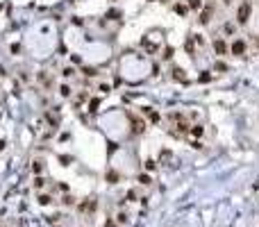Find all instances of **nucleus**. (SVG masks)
Masks as SVG:
<instances>
[{
    "label": "nucleus",
    "mask_w": 259,
    "mask_h": 227,
    "mask_svg": "<svg viewBox=\"0 0 259 227\" xmlns=\"http://www.w3.org/2000/svg\"><path fill=\"white\" fill-rule=\"evenodd\" d=\"M143 114H146V116H148L152 123H157V120H159V114H157L155 109H150V107H143Z\"/></svg>",
    "instance_id": "423d86ee"
},
{
    "label": "nucleus",
    "mask_w": 259,
    "mask_h": 227,
    "mask_svg": "<svg viewBox=\"0 0 259 227\" xmlns=\"http://www.w3.org/2000/svg\"><path fill=\"white\" fill-rule=\"evenodd\" d=\"M214 50H216L218 57H225V55H227V43H225L223 39H216V41H214Z\"/></svg>",
    "instance_id": "20e7f679"
},
{
    "label": "nucleus",
    "mask_w": 259,
    "mask_h": 227,
    "mask_svg": "<svg viewBox=\"0 0 259 227\" xmlns=\"http://www.w3.org/2000/svg\"><path fill=\"white\" fill-rule=\"evenodd\" d=\"M71 161H73V157H68V155H62L59 157V164L62 166H71Z\"/></svg>",
    "instance_id": "ddd939ff"
},
{
    "label": "nucleus",
    "mask_w": 259,
    "mask_h": 227,
    "mask_svg": "<svg viewBox=\"0 0 259 227\" xmlns=\"http://www.w3.org/2000/svg\"><path fill=\"white\" fill-rule=\"evenodd\" d=\"M173 55H175V50H173V48H166V50H164V59H170Z\"/></svg>",
    "instance_id": "4be33fe9"
},
{
    "label": "nucleus",
    "mask_w": 259,
    "mask_h": 227,
    "mask_svg": "<svg viewBox=\"0 0 259 227\" xmlns=\"http://www.w3.org/2000/svg\"><path fill=\"white\" fill-rule=\"evenodd\" d=\"M143 129H146V127H143V123H141V120H134V118H132V132H134V134H141Z\"/></svg>",
    "instance_id": "0eeeda50"
},
{
    "label": "nucleus",
    "mask_w": 259,
    "mask_h": 227,
    "mask_svg": "<svg viewBox=\"0 0 259 227\" xmlns=\"http://www.w3.org/2000/svg\"><path fill=\"white\" fill-rule=\"evenodd\" d=\"M116 223H118V225L127 223V216H125V214H118V216H116Z\"/></svg>",
    "instance_id": "412c9836"
},
{
    "label": "nucleus",
    "mask_w": 259,
    "mask_h": 227,
    "mask_svg": "<svg viewBox=\"0 0 259 227\" xmlns=\"http://www.w3.org/2000/svg\"><path fill=\"white\" fill-rule=\"evenodd\" d=\"M98 91H100V93H109V84H100Z\"/></svg>",
    "instance_id": "cd10ccee"
},
{
    "label": "nucleus",
    "mask_w": 259,
    "mask_h": 227,
    "mask_svg": "<svg viewBox=\"0 0 259 227\" xmlns=\"http://www.w3.org/2000/svg\"><path fill=\"white\" fill-rule=\"evenodd\" d=\"M186 50L193 55V50H196V48H193V39H186Z\"/></svg>",
    "instance_id": "5701e85b"
},
{
    "label": "nucleus",
    "mask_w": 259,
    "mask_h": 227,
    "mask_svg": "<svg viewBox=\"0 0 259 227\" xmlns=\"http://www.w3.org/2000/svg\"><path fill=\"white\" fill-rule=\"evenodd\" d=\"M50 202H52V198L48 195V193H41L39 195V204H50Z\"/></svg>",
    "instance_id": "f8f14e48"
},
{
    "label": "nucleus",
    "mask_w": 259,
    "mask_h": 227,
    "mask_svg": "<svg viewBox=\"0 0 259 227\" xmlns=\"http://www.w3.org/2000/svg\"><path fill=\"white\" fill-rule=\"evenodd\" d=\"M64 204H68V207L75 204V198H73V195H66V198H64Z\"/></svg>",
    "instance_id": "a878e982"
},
{
    "label": "nucleus",
    "mask_w": 259,
    "mask_h": 227,
    "mask_svg": "<svg viewBox=\"0 0 259 227\" xmlns=\"http://www.w3.org/2000/svg\"><path fill=\"white\" fill-rule=\"evenodd\" d=\"M209 18H212V7H205V9H202V14H200V23L207 25V23H209Z\"/></svg>",
    "instance_id": "39448f33"
},
{
    "label": "nucleus",
    "mask_w": 259,
    "mask_h": 227,
    "mask_svg": "<svg viewBox=\"0 0 259 227\" xmlns=\"http://www.w3.org/2000/svg\"><path fill=\"white\" fill-rule=\"evenodd\" d=\"M105 227H118V223L114 218H107V223H105Z\"/></svg>",
    "instance_id": "bb28decb"
},
{
    "label": "nucleus",
    "mask_w": 259,
    "mask_h": 227,
    "mask_svg": "<svg viewBox=\"0 0 259 227\" xmlns=\"http://www.w3.org/2000/svg\"><path fill=\"white\" fill-rule=\"evenodd\" d=\"M157 168V161L155 159H146V170H155Z\"/></svg>",
    "instance_id": "f3484780"
},
{
    "label": "nucleus",
    "mask_w": 259,
    "mask_h": 227,
    "mask_svg": "<svg viewBox=\"0 0 259 227\" xmlns=\"http://www.w3.org/2000/svg\"><path fill=\"white\" fill-rule=\"evenodd\" d=\"M98 107H100V100H98V98H93V100L89 102V111L95 114V111H98Z\"/></svg>",
    "instance_id": "9d476101"
},
{
    "label": "nucleus",
    "mask_w": 259,
    "mask_h": 227,
    "mask_svg": "<svg viewBox=\"0 0 259 227\" xmlns=\"http://www.w3.org/2000/svg\"><path fill=\"white\" fill-rule=\"evenodd\" d=\"M84 75H86V77H93L95 71H93V68H84Z\"/></svg>",
    "instance_id": "c85d7f7f"
},
{
    "label": "nucleus",
    "mask_w": 259,
    "mask_h": 227,
    "mask_svg": "<svg viewBox=\"0 0 259 227\" xmlns=\"http://www.w3.org/2000/svg\"><path fill=\"white\" fill-rule=\"evenodd\" d=\"M250 12H252V5L248 3V0L241 3V5H239V12H236V23L239 25H246L248 18H250Z\"/></svg>",
    "instance_id": "f257e3e1"
},
{
    "label": "nucleus",
    "mask_w": 259,
    "mask_h": 227,
    "mask_svg": "<svg viewBox=\"0 0 259 227\" xmlns=\"http://www.w3.org/2000/svg\"><path fill=\"white\" fill-rule=\"evenodd\" d=\"M170 73H173V77H175V80H180V82L184 80V71H182V68H173Z\"/></svg>",
    "instance_id": "1a4fd4ad"
},
{
    "label": "nucleus",
    "mask_w": 259,
    "mask_h": 227,
    "mask_svg": "<svg viewBox=\"0 0 259 227\" xmlns=\"http://www.w3.org/2000/svg\"><path fill=\"white\" fill-rule=\"evenodd\" d=\"M173 9H175V12H177L180 16H184V14H186V7H184V5H175Z\"/></svg>",
    "instance_id": "a211bd4d"
},
{
    "label": "nucleus",
    "mask_w": 259,
    "mask_h": 227,
    "mask_svg": "<svg viewBox=\"0 0 259 227\" xmlns=\"http://www.w3.org/2000/svg\"><path fill=\"white\" fill-rule=\"evenodd\" d=\"M105 182H107V184H118L121 182V173L116 168H109L107 173H105Z\"/></svg>",
    "instance_id": "7ed1b4c3"
},
{
    "label": "nucleus",
    "mask_w": 259,
    "mask_h": 227,
    "mask_svg": "<svg viewBox=\"0 0 259 227\" xmlns=\"http://www.w3.org/2000/svg\"><path fill=\"white\" fill-rule=\"evenodd\" d=\"M62 75H64V77H71V75H73V68H64Z\"/></svg>",
    "instance_id": "c756f323"
},
{
    "label": "nucleus",
    "mask_w": 259,
    "mask_h": 227,
    "mask_svg": "<svg viewBox=\"0 0 259 227\" xmlns=\"http://www.w3.org/2000/svg\"><path fill=\"white\" fill-rule=\"evenodd\" d=\"M186 3H189V0H186Z\"/></svg>",
    "instance_id": "2f4dec72"
},
{
    "label": "nucleus",
    "mask_w": 259,
    "mask_h": 227,
    "mask_svg": "<svg viewBox=\"0 0 259 227\" xmlns=\"http://www.w3.org/2000/svg\"><path fill=\"white\" fill-rule=\"evenodd\" d=\"M189 7H191V9H200V7H202V3H200V0H189Z\"/></svg>",
    "instance_id": "6ab92c4d"
},
{
    "label": "nucleus",
    "mask_w": 259,
    "mask_h": 227,
    "mask_svg": "<svg viewBox=\"0 0 259 227\" xmlns=\"http://www.w3.org/2000/svg\"><path fill=\"white\" fill-rule=\"evenodd\" d=\"M32 170L36 175H41V170H43V161H34V166H32Z\"/></svg>",
    "instance_id": "dca6fc26"
},
{
    "label": "nucleus",
    "mask_w": 259,
    "mask_h": 227,
    "mask_svg": "<svg viewBox=\"0 0 259 227\" xmlns=\"http://www.w3.org/2000/svg\"><path fill=\"white\" fill-rule=\"evenodd\" d=\"M216 71H227V66H225L223 61H218V64H216Z\"/></svg>",
    "instance_id": "7c9ffc66"
},
{
    "label": "nucleus",
    "mask_w": 259,
    "mask_h": 227,
    "mask_svg": "<svg viewBox=\"0 0 259 227\" xmlns=\"http://www.w3.org/2000/svg\"><path fill=\"white\" fill-rule=\"evenodd\" d=\"M139 182H141L143 186H150V184H152V182H150V175H146V173L139 175Z\"/></svg>",
    "instance_id": "9b49d317"
},
{
    "label": "nucleus",
    "mask_w": 259,
    "mask_h": 227,
    "mask_svg": "<svg viewBox=\"0 0 259 227\" xmlns=\"http://www.w3.org/2000/svg\"><path fill=\"white\" fill-rule=\"evenodd\" d=\"M127 200H130V202L137 200V191H134V188H132V191H127Z\"/></svg>",
    "instance_id": "393cba45"
},
{
    "label": "nucleus",
    "mask_w": 259,
    "mask_h": 227,
    "mask_svg": "<svg viewBox=\"0 0 259 227\" xmlns=\"http://www.w3.org/2000/svg\"><path fill=\"white\" fill-rule=\"evenodd\" d=\"M198 80L205 84V82H209V80H212V75H209V71H202V73H200V77H198Z\"/></svg>",
    "instance_id": "4468645a"
},
{
    "label": "nucleus",
    "mask_w": 259,
    "mask_h": 227,
    "mask_svg": "<svg viewBox=\"0 0 259 227\" xmlns=\"http://www.w3.org/2000/svg\"><path fill=\"white\" fill-rule=\"evenodd\" d=\"M107 18H111V21H114V18H121V12H116V9H111V12H107Z\"/></svg>",
    "instance_id": "aec40b11"
},
{
    "label": "nucleus",
    "mask_w": 259,
    "mask_h": 227,
    "mask_svg": "<svg viewBox=\"0 0 259 227\" xmlns=\"http://www.w3.org/2000/svg\"><path fill=\"white\" fill-rule=\"evenodd\" d=\"M229 52L236 55V57H243V55H246V41H243V39H234V41H232V48H229Z\"/></svg>",
    "instance_id": "f03ea898"
},
{
    "label": "nucleus",
    "mask_w": 259,
    "mask_h": 227,
    "mask_svg": "<svg viewBox=\"0 0 259 227\" xmlns=\"http://www.w3.org/2000/svg\"><path fill=\"white\" fill-rule=\"evenodd\" d=\"M189 132H191L193 136H202V134H205V127H202V125H196V127H191Z\"/></svg>",
    "instance_id": "6e6552de"
},
{
    "label": "nucleus",
    "mask_w": 259,
    "mask_h": 227,
    "mask_svg": "<svg viewBox=\"0 0 259 227\" xmlns=\"http://www.w3.org/2000/svg\"><path fill=\"white\" fill-rule=\"evenodd\" d=\"M43 184H46L43 177H36V179H34V186H36V188H43Z\"/></svg>",
    "instance_id": "b1692460"
},
{
    "label": "nucleus",
    "mask_w": 259,
    "mask_h": 227,
    "mask_svg": "<svg viewBox=\"0 0 259 227\" xmlns=\"http://www.w3.org/2000/svg\"><path fill=\"white\" fill-rule=\"evenodd\" d=\"M59 93H62L64 98H68V96H71V87H66V84H62V87H59Z\"/></svg>",
    "instance_id": "2eb2a0df"
}]
</instances>
